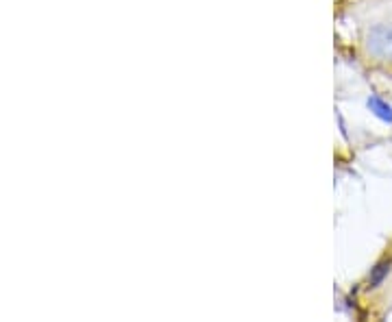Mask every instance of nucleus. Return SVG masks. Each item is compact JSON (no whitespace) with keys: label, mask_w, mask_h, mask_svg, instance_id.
Instances as JSON below:
<instances>
[{"label":"nucleus","mask_w":392,"mask_h":322,"mask_svg":"<svg viewBox=\"0 0 392 322\" xmlns=\"http://www.w3.org/2000/svg\"><path fill=\"white\" fill-rule=\"evenodd\" d=\"M368 50L377 57H392V26L375 24L368 33Z\"/></svg>","instance_id":"obj_1"},{"label":"nucleus","mask_w":392,"mask_h":322,"mask_svg":"<svg viewBox=\"0 0 392 322\" xmlns=\"http://www.w3.org/2000/svg\"><path fill=\"white\" fill-rule=\"evenodd\" d=\"M368 107H371V111L377 115V118H382L384 122L392 124V107L388 105L386 100H382L380 96H371L368 98Z\"/></svg>","instance_id":"obj_2"},{"label":"nucleus","mask_w":392,"mask_h":322,"mask_svg":"<svg viewBox=\"0 0 392 322\" xmlns=\"http://www.w3.org/2000/svg\"><path fill=\"white\" fill-rule=\"evenodd\" d=\"M388 270V263H382V266H380V270H377L375 272V276H373V283H377V281H380L382 279V276H384V272Z\"/></svg>","instance_id":"obj_3"}]
</instances>
